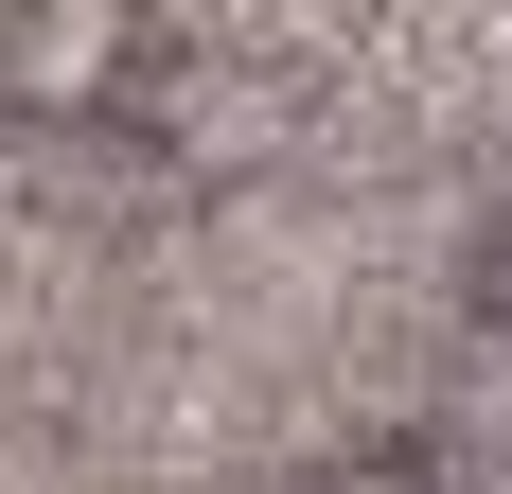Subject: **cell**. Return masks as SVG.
<instances>
[{
  "label": "cell",
  "instance_id": "obj_3",
  "mask_svg": "<svg viewBox=\"0 0 512 494\" xmlns=\"http://www.w3.org/2000/svg\"><path fill=\"white\" fill-rule=\"evenodd\" d=\"M460 300H477V336H512V212L460 247Z\"/></svg>",
  "mask_w": 512,
  "mask_h": 494
},
{
  "label": "cell",
  "instance_id": "obj_1",
  "mask_svg": "<svg viewBox=\"0 0 512 494\" xmlns=\"http://www.w3.org/2000/svg\"><path fill=\"white\" fill-rule=\"evenodd\" d=\"M142 71H159V36L124 0H0V106L18 124H106Z\"/></svg>",
  "mask_w": 512,
  "mask_h": 494
},
{
  "label": "cell",
  "instance_id": "obj_2",
  "mask_svg": "<svg viewBox=\"0 0 512 494\" xmlns=\"http://www.w3.org/2000/svg\"><path fill=\"white\" fill-rule=\"evenodd\" d=\"M283 494H442V459L424 442H354V459H301Z\"/></svg>",
  "mask_w": 512,
  "mask_h": 494
}]
</instances>
